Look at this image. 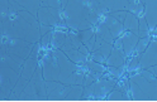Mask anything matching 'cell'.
Masks as SVG:
<instances>
[{
  "label": "cell",
  "instance_id": "8992f818",
  "mask_svg": "<svg viewBox=\"0 0 157 102\" xmlns=\"http://www.w3.org/2000/svg\"><path fill=\"white\" fill-rule=\"evenodd\" d=\"M37 18L41 24L50 25L52 28L68 29V27L65 23V15L62 9L52 6H41L38 9Z\"/></svg>",
  "mask_w": 157,
  "mask_h": 102
},
{
  "label": "cell",
  "instance_id": "ffe728a7",
  "mask_svg": "<svg viewBox=\"0 0 157 102\" xmlns=\"http://www.w3.org/2000/svg\"><path fill=\"white\" fill-rule=\"evenodd\" d=\"M123 25H124V29L128 30V32H133L138 35V25H140V19L137 15H134L133 13L128 12L127 13V16L123 22Z\"/></svg>",
  "mask_w": 157,
  "mask_h": 102
},
{
  "label": "cell",
  "instance_id": "4fadbf2b",
  "mask_svg": "<svg viewBox=\"0 0 157 102\" xmlns=\"http://www.w3.org/2000/svg\"><path fill=\"white\" fill-rule=\"evenodd\" d=\"M61 50H63V53L70 58L74 63H76V64H86V62H87V59H89L90 57L89 56H86V54H84L82 52H80L78 49H76L75 47H72L70 43L66 40V43L60 48Z\"/></svg>",
  "mask_w": 157,
  "mask_h": 102
},
{
  "label": "cell",
  "instance_id": "484cf974",
  "mask_svg": "<svg viewBox=\"0 0 157 102\" xmlns=\"http://www.w3.org/2000/svg\"><path fill=\"white\" fill-rule=\"evenodd\" d=\"M86 66L87 68H89L90 71H93V72H96V73H100V75H104L106 72V66L103 64V63H99V62H95V60L93 59H87V62H86Z\"/></svg>",
  "mask_w": 157,
  "mask_h": 102
},
{
  "label": "cell",
  "instance_id": "cb8c5ba5",
  "mask_svg": "<svg viewBox=\"0 0 157 102\" xmlns=\"http://www.w3.org/2000/svg\"><path fill=\"white\" fill-rule=\"evenodd\" d=\"M151 43V37H146V38H140L138 43L136 46V49L133 50V53L131 57H141V54L144 52L148 47V44Z\"/></svg>",
  "mask_w": 157,
  "mask_h": 102
},
{
  "label": "cell",
  "instance_id": "2e32d148",
  "mask_svg": "<svg viewBox=\"0 0 157 102\" xmlns=\"http://www.w3.org/2000/svg\"><path fill=\"white\" fill-rule=\"evenodd\" d=\"M125 60H127V57L124 54V50L113 47V49H112L109 57H108L105 64L106 66H112V67H118V68H124Z\"/></svg>",
  "mask_w": 157,
  "mask_h": 102
},
{
  "label": "cell",
  "instance_id": "7a4b0ae2",
  "mask_svg": "<svg viewBox=\"0 0 157 102\" xmlns=\"http://www.w3.org/2000/svg\"><path fill=\"white\" fill-rule=\"evenodd\" d=\"M43 77L46 81H58V82L72 85V76L81 64H76L68 58L63 50L48 48L43 49L42 56L39 54Z\"/></svg>",
  "mask_w": 157,
  "mask_h": 102
},
{
  "label": "cell",
  "instance_id": "52a82bcc",
  "mask_svg": "<svg viewBox=\"0 0 157 102\" xmlns=\"http://www.w3.org/2000/svg\"><path fill=\"white\" fill-rule=\"evenodd\" d=\"M21 78V73L9 67H0V100H6Z\"/></svg>",
  "mask_w": 157,
  "mask_h": 102
},
{
  "label": "cell",
  "instance_id": "603a6c76",
  "mask_svg": "<svg viewBox=\"0 0 157 102\" xmlns=\"http://www.w3.org/2000/svg\"><path fill=\"white\" fill-rule=\"evenodd\" d=\"M84 95V86L82 85H72L65 101H78L82 98Z\"/></svg>",
  "mask_w": 157,
  "mask_h": 102
},
{
  "label": "cell",
  "instance_id": "ba28073f",
  "mask_svg": "<svg viewBox=\"0 0 157 102\" xmlns=\"http://www.w3.org/2000/svg\"><path fill=\"white\" fill-rule=\"evenodd\" d=\"M72 85L58 82V81H46L48 101H65Z\"/></svg>",
  "mask_w": 157,
  "mask_h": 102
},
{
  "label": "cell",
  "instance_id": "3957f363",
  "mask_svg": "<svg viewBox=\"0 0 157 102\" xmlns=\"http://www.w3.org/2000/svg\"><path fill=\"white\" fill-rule=\"evenodd\" d=\"M90 4L82 0H68L65 9V23L72 32H81L87 28H94L91 23Z\"/></svg>",
  "mask_w": 157,
  "mask_h": 102
},
{
  "label": "cell",
  "instance_id": "e0dca14e",
  "mask_svg": "<svg viewBox=\"0 0 157 102\" xmlns=\"http://www.w3.org/2000/svg\"><path fill=\"white\" fill-rule=\"evenodd\" d=\"M108 12L113 13L117 10H128L129 12V2L128 0H98Z\"/></svg>",
  "mask_w": 157,
  "mask_h": 102
},
{
  "label": "cell",
  "instance_id": "ac0fdd59",
  "mask_svg": "<svg viewBox=\"0 0 157 102\" xmlns=\"http://www.w3.org/2000/svg\"><path fill=\"white\" fill-rule=\"evenodd\" d=\"M78 33V37H80L82 44L90 50H93L94 48V44H95V40H96V34H95V29L94 28H87V29H84L81 32H77Z\"/></svg>",
  "mask_w": 157,
  "mask_h": 102
},
{
  "label": "cell",
  "instance_id": "d6986e66",
  "mask_svg": "<svg viewBox=\"0 0 157 102\" xmlns=\"http://www.w3.org/2000/svg\"><path fill=\"white\" fill-rule=\"evenodd\" d=\"M94 29H95V34H96L98 38H101L103 40H105V42L110 43V44L114 43L115 39L113 38L110 30H109V28H108V25L105 24L104 20H100V22L94 27Z\"/></svg>",
  "mask_w": 157,
  "mask_h": 102
},
{
  "label": "cell",
  "instance_id": "83f0119b",
  "mask_svg": "<svg viewBox=\"0 0 157 102\" xmlns=\"http://www.w3.org/2000/svg\"><path fill=\"white\" fill-rule=\"evenodd\" d=\"M127 13H128V10H117V12H113V13H110L115 19H118L119 22H124V19H125V16H127Z\"/></svg>",
  "mask_w": 157,
  "mask_h": 102
},
{
  "label": "cell",
  "instance_id": "d4e9b609",
  "mask_svg": "<svg viewBox=\"0 0 157 102\" xmlns=\"http://www.w3.org/2000/svg\"><path fill=\"white\" fill-rule=\"evenodd\" d=\"M106 100L108 101H129L131 97L128 96V93L122 92V91L114 88L112 92L106 96Z\"/></svg>",
  "mask_w": 157,
  "mask_h": 102
},
{
  "label": "cell",
  "instance_id": "277c9868",
  "mask_svg": "<svg viewBox=\"0 0 157 102\" xmlns=\"http://www.w3.org/2000/svg\"><path fill=\"white\" fill-rule=\"evenodd\" d=\"M105 75V73H104ZM99 79H96L94 83L84 87V95H82V100H101V98H106V96L109 95L115 87L117 83V78L109 76H104Z\"/></svg>",
  "mask_w": 157,
  "mask_h": 102
},
{
  "label": "cell",
  "instance_id": "9c48e42d",
  "mask_svg": "<svg viewBox=\"0 0 157 102\" xmlns=\"http://www.w3.org/2000/svg\"><path fill=\"white\" fill-rule=\"evenodd\" d=\"M129 79L134 81L142 88L150 101H157V78L153 81H148L140 73V71H137L134 73H131Z\"/></svg>",
  "mask_w": 157,
  "mask_h": 102
},
{
  "label": "cell",
  "instance_id": "4316f807",
  "mask_svg": "<svg viewBox=\"0 0 157 102\" xmlns=\"http://www.w3.org/2000/svg\"><path fill=\"white\" fill-rule=\"evenodd\" d=\"M140 19V25H138V37L140 38H146V37H150V32L151 29L148 27L146 22V18L144 16H141L138 18Z\"/></svg>",
  "mask_w": 157,
  "mask_h": 102
},
{
  "label": "cell",
  "instance_id": "44dd1931",
  "mask_svg": "<svg viewBox=\"0 0 157 102\" xmlns=\"http://www.w3.org/2000/svg\"><path fill=\"white\" fill-rule=\"evenodd\" d=\"M128 95L134 101H150L148 97L146 96V93L142 91V88L132 79H129V92H128Z\"/></svg>",
  "mask_w": 157,
  "mask_h": 102
},
{
  "label": "cell",
  "instance_id": "5bb4252c",
  "mask_svg": "<svg viewBox=\"0 0 157 102\" xmlns=\"http://www.w3.org/2000/svg\"><path fill=\"white\" fill-rule=\"evenodd\" d=\"M144 18L151 29V32H153L157 25V0H146Z\"/></svg>",
  "mask_w": 157,
  "mask_h": 102
},
{
  "label": "cell",
  "instance_id": "f546056e",
  "mask_svg": "<svg viewBox=\"0 0 157 102\" xmlns=\"http://www.w3.org/2000/svg\"><path fill=\"white\" fill-rule=\"evenodd\" d=\"M153 33H155V34H157V25H156V28H155V30H153Z\"/></svg>",
  "mask_w": 157,
  "mask_h": 102
},
{
  "label": "cell",
  "instance_id": "7402d4cb",
  "mask_svg": "<svg viewBox=\"0 0 157 102\" xmlns=\"http://www.w3.org/2000/svg\"><path fill=\"white\" fill-rule=\"evenodd\" d=\"M13 2L18 3L21 6H23L25 10L31 12L32 14L37 15L38 13V9L41 8V0H13Z\"/></svg>",
  "mask_w": 157,
  "mask_h": 102
},
{
  "label": "cell",
  "instance_id": "9a60e30c",
  "mask_svg": "<svg viewBox=\"0 0 157 102\" xmlns=\"http://www.w3.org/2000/svg\"><path fill=\"white\" fill-rule=\"evenodd\" d=\"M121 39H122V43H123L124 54H125L127 58H128V57L132 56L133 50L136 49V46H137V43H138L140 37L137 35L136 33H133V32H128V30H125V32L122 34Z\"/></svg>",
  "mask_w": 157,
  "mask_h": 102
},
{
  "label": "cell",
  "instance_id": "8fae6325",
  "mask_svg": "<svg viewBox=\"0 0 157 102\" xmlns=\"http://www.w3.org/2000/svg\"><path fill=\"white\" fill-rule=\"evenodd\" d=\"M157 64V39L151 40L147 49L140 57V66L141 68H150Z\"/></svg>",
  "mask_w": 157,
  "mask_h": 102
},
{
  "label": "cell",
  "instance_id": "6da1fadb",
  "mask_svg": "<svg viewBox=\"0 0 157 102\" xmlns=\"http://www.w3.org/2000/svg\"><path fill=\"white\" fill-rule=\"evenodd\" d=\"M9 3H10L9 16L4 20H0L2 37L19 38L34 44L39 43L42 39V34L37 15L25 10L13 0H9Z\"/></svg>",
  "mask_w": 157,
  "mask_h": 102
},
{
  "label": "cell",
  "instance_id": "30bf717a",
  "mask_svg": "<svg viewBox=\"0 0 157 102\" xmlns=\"http://www.w3.org/2000/svg\"><path fill=\"white\" fill-rule=\"evenodd\" d=\"M24 62H25V59L22 57L10 54V53H5L3 50H0V67H9L19 73H22Z\"/></svg>",
  "mask_w": 157,
  "mask_h": 102
},
{
  "label": "cell",
  "instance_id": "f1b7e54d",
  "mask_svg": "<svg viewBox=\"0 0 157 102\" xmlns=\"http://www.w3.org/2000/svg\"><path fill=\"white\" fill-rule=\"evenodd\" d=\"M147 69H150L151 72L156 76V78H157V64H156V66H152V67H150V68H147Z\"/></svg>",
  "mask_w": 157,
  "mask_h": 102
},
{
  "label": "cell",
  "instance_id": "7c38bea8",
  "mask_svg": "<svg viewBox=\"0 0 157 102\" xmlns=\"http://www.w3.org/2000/svg\"><path fill=\"white\" fill-rule=\"evenodd\" d=\"M100 20H104V22H105V24L108 25V28H109V30H110V33H112V35H113L114 39L122 37V34L125 32L123 23L119 22L118 19H115L110 13L104 14L100 18ZM100 20H99V22H100Z\"/></svg>",
  "mask_w": 157,
  "mask_h": 102
},
{
  "label": "cell",
  "instance_id": "5b68a950",
  "mask_svg": "<svg viewBox=\"0 0 157 102\" xmlns=\"http://www.w3.org/2000/svg\"><path fill=\"white\" fill-rule=\"evenodd\" d=\"M34 43L27 42V40L19 39V38H10V37H2L0 38V50H3L5 53H10L19 56L24 59H27L32 54Z\"/></svg>",
  "mask_w": 157,
  "mask_h": 102
}]
</instances>
